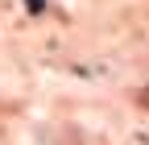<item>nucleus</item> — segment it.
<instances>
[{
  "mask_svg": "<svg viewBox=\"0 0 149 145\" xmlns=\"http://www.w3.org/2000/svg\"><path fill=\"white\" fill-rule=\"evenodd\" d=\"M42 4H46V0H25V8H29V13H42Z\"/></svg>",
  "mask_w": 149,
  "mask_h": 145,
  "instance_id": "obj_1",
  "label": "nucleus"
}]
</instances>
